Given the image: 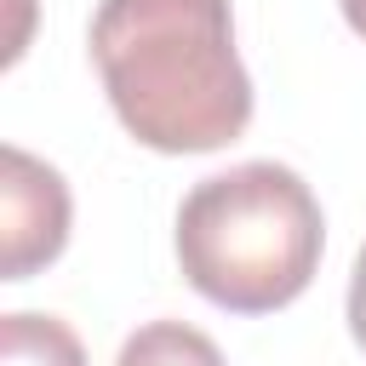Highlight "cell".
Here are the masks:
<instances>
[{
  "label": "cell",
  "instance_id": "3",
  "mask_svg": "<svg viewBox=\"0 0 366 366\" xmlns=\"http://www.w3.org/2000/svg\"><path fill=\"white\" fill-rule=\"evenodd\" d=\"M69 246V183L29 149H0V280H29Z\"/></svg>",
  "mask_w": 366,
  "mask_h": 366
},
{
  "label": "cell",
  "instance_id": "6",
  "mask_svg": "<svg viewBox=\"0 0 366 366\" xmlns=\"http://www.w3.org/2000/svg\"><path fill=\"white\" fill-rule=\"evenodd\" d=\"M349 332H355V343H360V355H366V246H360L355 274H349Z\"/></svg>",
  "mask_w": 366,
  "mask_h": 366
},
{
  "label": "cell",
  "instance_id": "4",
  "mask_svg": "<svg viewBox=\"0 0 366 366\" xmlns=\"http://www.w3.org/2000/svg\"><path fill=\"white\" fill-rule=\"evenodd\" d=\"M0 366H86V349L57 315L17 309L0 320Z\"/></svg>",
  "mask_w": 366,
  "mask_h": 366
},
{
  "label": "cell",
  "instance_id": "2",
  "mask_svg": "<svg viewBox=\"0 0 366 366\" xmlns=\"http://www.w3.org/2000/svg\"><path fill=\"white\" fill-rule=\"evenodd\" d=\"M326 217L292 166L246 160L200 177L177 206L183 280L229 315H274L309 292Z\"/></svg>",
  "mask_w": 366,
  "mask_h": 366
},
{
  "label": "cell",
  "instance_id": "5",
  "mask_svg": "<svg viewBox=\"0 0 366 366\" xmlns=\"http://www.w3.org/2000/svg\"><path fill=\"white\" fill-rule=\"evenodd\" d=\"M114 366H229V360L189 320H149V326H137L120 343V360Z\"/></svg>",
  "mask_w": 366,
  "mask_h": 366
},
{
  "label": "cell",
  "instance_id": "1",
  "mask_svg": "<svg viewBox=\"0 0 366 366\" xmlns=\"http://www.w3.org/2000/svg\"><path fill=\"white\" fill-rule=\"evenodd\" d=\"M92 63L120 126L154 154H212L252 126L229 0H97Z\"/></svg>",
  "mask_w": 366,
  "mask_h": 366
},
{
  "label": "cell",
  "instance_id": "7",
  "mask_svg": "<svg viewBox=\"0 0 366 366\" xmlns=\"http://www.w3.org/2000/svg\"><path fill=\"white\" fill-rule=\"evenodd\" d=\"M337 6H343V17H349V29H355V34L366 40V0H337Z\"/></svg>",
  "mask_w": 366,
  "mask_h": 366
}]
</instances>
